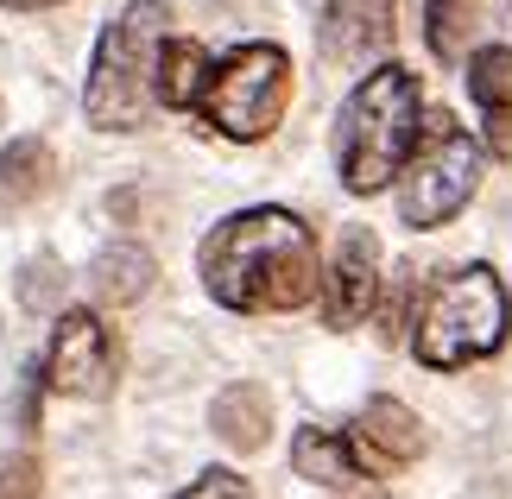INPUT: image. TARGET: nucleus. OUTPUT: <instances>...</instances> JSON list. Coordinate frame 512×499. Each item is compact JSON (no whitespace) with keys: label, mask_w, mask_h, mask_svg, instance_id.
Returning <instances> with one entry per match:
<instances>
[{"label":"nucleus","mask_w":512,"mask_h":499,"mask_svg":"<svg viewBox=\"0 0 512 499\" xmlns=\"http://www.w3.org/2000/svg\"><path fill=\"white\" fill-rule=\"evenodd\" d=\"M196 266L215 304L241 316H285L323 291L317 241L291 209H241L215 222Z\"/></svg>","instance_id":"nucleus-1"},{"label":"nucleus","mask_w":512,"mask_h":499,"mask_svg":"<svg viewBox=\"0 0 512 499\" xmlns=\"http://www.w3.org/2000/svg\"><path fill=\"white\" fill-rule=\"evenodd\" d=\"M171 45V0H127L102 26L83 83V114L102 133H140L165 108L159 64Z\"/></svg>","instance_id":"nucleus-2"},{"label":"nucleus","mask_w":512,"mask_h":499,"mask_svg":"<svg viewBox=\"0 0 512 499\" xmlns=\"http://www.w3.org/2000/svg\"><path fill=\"white\" fill-rule=\"evenodd\" d=\"M418 127H424V89L418 76L399 70V64H380L367 70L354 95L336 114V177L342 190L354 196H380L392 190V177L405 171L411 146H418Z\"/></svg>","instance_id":"nucleus-3"},{"label":"nucleus","mask_w":512,"mask_h":499,"mask_svg":"<svg viewBox=\"0 0 512 499\" xmlns=\"http://www.w3.org/2000/svg\"><path fill=\"white\" fill-rule=\"evenodd\" d=\"M512 323V291L500 285L494 266H456L437 291L424 297L418 323H411V354L424 367H468L506 348Z\"/></svg>","instance_id":"nucleus-4"},{"label":"nucleus","mask_w":512,"mask_h":499,"mask_svg":"<svg viewBox=\"0 0 512 499\" xmlns=\"http://www.w3.org/2000/svg\"><path fill=\"white\" fill-rule=\"evenodd\" d=\"M481 158L487 146L468 133L456 114H424L418 146H411L399 171V215L405 228H443L468 209V196L481 190Z\"/></svg>","instance_id":"nucleus-5"},{"label":"nucleus","mask_w":512,"mask_h":499,"mask_svg":"<svg viewBox=\"0 0 512 499\" xmlns=\"http://www.w3.org/2000/svg\"><path fill=\"white\" fill-rule=\"evenodd\" d=\"M285 102H291V57L279 45H241V51H228L222 64H209L196 114L222 139L253 146V139H266L285 121Z\"/></svg>","instance_id":"nucleus-6"},{"label":"nucleus","mask_w":512,"mask_h":499,"mask_svg":"<svg viewBox=\"0 0 512 499\" xmlns=\"http://www.w3.org/2000/svg\"><path fill=\"white\" fill-rule=\"evenodd\" d=\"M114 373H121V354H114V335L95 310H64L51 323V348H45V386L57 398H76V405H95V398L114 392Z\"/></svg>","instance_id":"nucleus-7"},{"label":"nucleus","mask_w":512,"mask_h":499,"mask_svg":"<svg viewBox=\"0 0 512 499\" xmlns=\"http://www.w3.org/2000/svg\"><path fill=\"white\" fill-rule=\"evenodd\" d=\"M373 304H380V241H373L367 222H348L323 266V323L342 335L354 323H367Z\"/></svg>","instance_id":"nucleus-8"},{"label":"nucleus","mask_w":512,"mask_h":499,"mask_svg":"<svg viewBox=\"0 0 512 499\" xmlns=\"http://www.w3.org/2000/svg\"><path fill=\"white\" fill-rule=\"evenodd\" d=\"M348 436H354V455H361L367 474H399L424 455V424L399 398H367L361 417L348 424Z\"/></svg>","instance_id":"nucleus-9"},{"label":"nucleus","mask_w":512,"mask_h":499,"mask_svg":"<svg viewBox=\"0 0 512 499\" xmlns=\"http://www.w3.org/2000/svg\"><path fill=\"white\" fill-rule=\"evenodd\" d=\"M392 45V0H323V51L336 64H373Z\"/></svg>","instance_id":"nucleus-10"},{"label":"nucleus","mask_w":512,"mask_h":499,"mask_svg":"<svg viewBox=\"0 0 512 499\" xmlns=\"http://www.w3.org/2000/svg\"><path fill=\"white\" fill-rule=\"evenodd\" d=\"M209 430H215V443L234 449V455H260L272 443V392L260 386V379H234V386H222L215 405H209Z\"/></svg>","instance_id":"nucleus-11"},{"label":"nucleus","mask_w":512,"mask_h":499,"mask_svg":"<svg viewBox=\"0 0 512 499\" xmlns=\"http://www.w3.org/2000/svg\"><path fill=\"white\" fill-rule=\"evenodd\" d=\"M468 95H475L494 158H512V45H481L468 57Z\"/></svg>","instance_id":"nucleus-12"},{"label":"nucleus","mask_w":512,"mask_h":499,"mask_svg":"<svg viewBox=\"0 0 512 499\" xmlns=\"http://www.w3.org/2000/svg\"><path fill=\"white\" fill-rule=\"evenodd\" d=\"M291 462H298L304 481H317V487H354V481H373V474L361 468V455H354V436L348 430H323V424H310L291 436Z\"/></svg>","instance_id":"nucleus-13"},{"label":"nucleus","mask_w":512,"mask_h":499,"mask_svg":"<svg viewBox=\"0 0 512 499\" xmlns=\"http://www.w3.org/2000/svg\"><path fill=\"white\" fill-rule=\"evenodd\" d=\"M152 278H159V266H152L146 247H102L95 266H89V291L102 297V304L127 310V304H140V297L152 291Z\"/></svg>","instance_id":"nucleus-14"},{"label":"nucleus","mask_w":512,"mask_h":499,"mask_svg":"<svg viewBox=\"0 0 512 499\" xmlns=\"http://www.w3.org/2000/svg\"><path fill=\"white\" fill-rule=\"evenodd\" d=\"M51 190V146L45 139H13L0 146V209H26L32 196Z\"/></svg>","instance_id":"nucleus-15"},{"label":"nucleus","mask_w":512,"mask_h":499,"mask_svg":"<svg viewBox=\"0 0 512 499\" xmlns=\"http://www.w3.org/2000/svg\"><path fill=\"white\" fill-rule=\"evenodd\" d=\"M209 83V57L196 38H171L165 45V64H159V95L165 108H196V95Z\"/></svg>","instance_id":"nucleus-16"},{"label":"nucleus","mask_w":512,"mask_h":499,"mask_svg":"<svg viewBox=\"0 0 512 499\" xmlns=\"http://www.w3.org/2000/svg\"><path fill=\"white\" fill-rule=\"evenodd\" d=\"M475 7L481 0H424V45L443 57H462L468 45V26H475Z\"/></svg>","instance_id":"nucleus-17"},{"label":"nucleus","mask_w":512,"mask_h":499,"mask_svg":"<svg viewBox=\"0 0 512 499\" xmlns=\"http://www.w3.org/2000/svg\"><path fill=\"white\" fill-rule=\"evenodd\" d=\"M177 499H253V493H247L241 474H228V468H203V474H196V481L177 493Z\"/></svg>","instance_id":"nucleus-18"},{"label":"nucleus","mask_w":512,"mask_h":499,"mask_svg":"<svg viewBox=\"0 0 512 499\" xmlns=\"http://www.w3.org/2000/svg\"><path fill=\"white\" fill-rule=\"evenodd\" d=\"M57 285H64V272H57V259H38V266H26V278H19V304L38 310V304H51Z\"/></svg>","instance_id":"nucleus-19"},{"label":"nucleus","mask_w":512,"mask_h":499,"mask_svg":"<svg viewBox=\"0 0 512 499\" xmlns=\"http://www.w3.org/2000/svg\"><path fill=\"white\" fill-rule=\"evenodd\" d=\"M0 499H38V462L32 455H13L7 474H0Z\"/></svg>","instance_id":"nucleus-20"},{"label":"nucleus","mask_w":512,"mask_h":499,"mask_svg":"<svg viewBox=\"0 0 512 499\" xmlns=\"http://www.w3.org/2000/svg\"><path fill=\"white\" fill-rule=\"evenodd\" d=\"M7 13H45V7H64V0H0Z\"/></svg>","instance_id":"nucleus-21"}]
</instances>
